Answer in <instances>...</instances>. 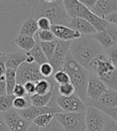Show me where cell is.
I'll return each instance as SVG.
<instances>
[{
	"instance_id": "1",
	"label": "cell",
	"mask_w": 117,
	"mask_h": 131,
	"mask_svg": "<svg viewBox=\"0 0 117 131\" xmlns=\"http://www.w3.org/2000/svg\"><path fill=\"white\" fill-rule=\"evenodd\" d=\"M103 47L92 36H84L72 42L69 52L82 67L91 71L90 64L96 57L103 53Z\"/></svg>"
},
{
	"instance_id": "2",
	"label": "cell",
	"mask_w": 117,
	"mask_h": 131,
	"mask_svg": "<svg viewBox=\"0 0 117 131\" xmlns=\"http://www.w3.org/2000/svg\"><path fill=\"white\" fill-rule=\"evenodd\" d=\"M36 20L46 18L53 25L68 26L72 21L66 10L63 1H36L34 3L32 16Z\"/></svg>"
},
{
	"instance_id": "3",
	"label": "cell",
	"mask_w": 117,
	"mask_h": 131,
	"mask_svg": "<svg viewBox=\"0 0 117 131\" xmlns=\"http://www.w3.org/2000/svg\"><path fill=\"white\" fill-rule=\"evenodd\" d=\"M55 118L59 122L64 131H87L85 113H58Z\"/></svg>"
},
{
	"instance_id": "4",
	"label": "cell",
	"mask_w": 117,
	"mask_h": 131,
	"mask_svg": "<svg viewBox=\"0 0 117 131\" xmlns=\"http://www.w3.org/2000/svg\"><path fill=\"white\" fill-rule=\"evenodd\" d=\"M56 104L66 113H85L88 107L85 102L76 94L69 97L57 96Z\"/></svg>"
},
{
	"instance_id": "5",
	"label": "cell",
	"mask_w": 117,
	"mask_h": 131,
	"mask_svg": "<svg viewBox=\"0 0 117 131\" xmlns=\"http://www.w3.org/2000/svg\"><path fill=\"white\" fill-rule=\"evenodd\" d=\"M39 66L36 62H24L17 70V83L24 85L27 82H37L45 78L40 73Z\"/></svg>"
},
{
	"instance_id": "6",
	"label": "cell",
	"mask_w": 117,
	"mask_h": 131,
	"mask_svg": "<svg viewBox=\"0 0 117 131\" xmlns=\"http://www.w3.org/2000/svg\"><path fill=\"white\" fill-rule=\"evenodd\" d=\"M87 106L85 118L87 131H103L106 125L107 115L98 108Z\"/></svg>"
},
{
	"instance_id": "7",
	"label": "cell",
	"mask_w": 117,
	"mask_h": 131,
	"mask_svg": "<svg viewBox=\"0 0 117 131\" xmlns=\"http://www.w3.org/2000/svg\"><path fill=\"white\" fill-rule=\"evenodd\" d=\"M89 72L90 71L86 69H83L80 71L69 74L71 83L73 85L76 89V94L80 97L85 102V104L87 100V87Z\"/></svg>"
},
{
	"instance_id": "8",
	"label": "cell",
	"mask_w": 117,
	"mask_h": 131,
	"mask_svg": "<svg viewBox=\"0 0 117 131\" xmlns=\"http://www.w3.org/2000/svg\"><path fill=\"white\" fill-rule=\"evenodd\" d=\"M108 90L107 86L100 78H99L93 72H89L88 82L87 87V100L88 101H98L100 97Z\"/></svg>"
},
{
	"instance_id": "9",
	"label": "cell",
	"mask_w": 117,
	"mask_h": 131,
	"mask_svg": "<svg viewBox=\"0 0 117 131\" xmlns=\"http://www.w3.org/2000/svg\"><path fill=\"white\" fill-rule=\"evenodd\" d=\"M4 119L10 131H27L30 122L25 120L15 109L3 113Z\"/></svg>"
},
{
	"instance_id": "10",
	"label": "cell",
	"mask_w": 117,
	"mask_h": 131,
	"mask_svg": "<svg viewBox=\"0 0 117 131\" xmlns=\"http://www.w3.org/2000/svg\"><path fill=\"white\" fill-rule=\"evenodd\" d=\"M63 3L67 14L72 19L81 18L88 21L90 15L93 13L81 1H77V0H66V1H63Z\"/></svg>"
},
{
	"instance_id": "11",
	"label": "cell",
	"mask_w": 117,
	"mask_h": 131,
	"mask_svg": "<svg viewBox=\"0 0 117 131\" xmlns=\"http://www.w3.org/2000/svg\"><path fill=\"white\" fill-rule=\"evenodd\" d=\"M93 37L100 44L103 49L108 50L117 45V27L110 24L106 30L96 33Z\"/></svg>"
},
{
	"instance_id": "12",
	"label": "cell",
	"mask_w": 117,
	"mask_h": 131,
	"mask_svg": "<svg viewBox=\"0 0 117 131\" xmlns=\"http://www.w3.org/2000/svg\"><path fill=\"white\" fill-rule=\"evenodd\" d=\"M72 42H64L57 39V48L54 57L50 62L54 69V73L63 69V66L67 54L69 52Z\"/></svg>"
},
{
	"instance_id": "13",
	"label": "cell",
	"mask_w": 117,
	"mask_h": 131,
	"mask_svg": "<svg viewBox=\"0 0 117 131\" xmlns=\"http://www.w3.org/2000/svg\"><path fill=\"white\" fill-rule=\"evenodd\" d=\"M29 55V52L16 51L13 53L4 54L0 56V63L4 64L6 69L18 70L22 64L25 62Z\"/></svg>"
},
{
	"instance_id": "14",
	"label": "cell",
	"mask_w": 117,
	"mask_h": 131,
	"mask_svg": "<svg viewBox=\"0 0 117 131\" xmlns=\"http://www.w3.org/2000/svg\"><path fill=\"white\" fill-rule=\"evenodd\" d=\"M18 112L23 117L25 120H27L30 122H32L34 119L39 116H41L45 114H58L62 113L63 111L59 107H37L31 106L27 109H25L22 110H18Z\"/></svg>"
},
{
	"instance_id": "15",
	"label": "cell",
	"mask_w": 117,
	"mask_h": 131,
	"mask_svg": "<svg viewBox=\"0 0 117 131\" xmlns=\"http://www.w3.org/2000/svg\"><path fill=\"white\" fill-rule=\"evenodd\" d=\"M51 31L53 32L57 40L64 42H73L82 37L81 34L68 26L53 25L51 27Z\"/></svg>"
},
{
	"instance_id": "16",
	"label": "cell",
	"mask_w": 117,
	"mask_h": 131,
	"mask_svg": "<svg viewBox=\"0 0 117 131\" xmlns=\"http://www.w3.org/2000/svg\"><path fill=\"white\" fill-rule=\"evenodd\" d=\"M91 11L98 17L105 19L108 16L117 13V1L98 0Z\"/></svg>"
},
{
	"instance_id": "17",
	"label": "cell",
	"mask_w": 117,
	"mask_h": 131,
	"mask_svg": "<svg viewBox=\"0 0 117 131\" xmlns=\"http://www.w3.org/2000/svg\"><path fill=\"white\" fill-rule=\"evenodd\" d=\"M87 106H103L108 108H115L117 107V91L108 89L106 92L103 94L100 98L96 102L94 101H88L86 102Z\"/></svg>"
},
{
	"instance_id": "18",
	"label": "cell",
	"mask_w": 117,
	"mask_h": 131,
	"mask_svg": "<svg viewBox=\"0 0 117 131\" xmlns=\"http://www.w3.org/2000/svg\"><path fill=\"white\" fill-rule=\"evenodd\" d=\"M69 27L73 30L77 31L81 35L82 37L84 36H92L97 33L96 30L94 28L93 26L88 23L87 20L81 18H73Z\"/></svg>"
},
{
	"instance_id": "19",
	"label": "cell",
	"mask_w": 117,
	"mask_h": 131,
	"mask_svg": "<svg viewBox=\"0 0 117 131\" xmlns=\"http://www.w3.org/2000/svg\"><path fill=\"white\" fill-rule=\"evenodd\" d=\"M55 94V91L52 90L47 94L39 95V94H34L30 96V103L31 106H37V107H45L48 106L51 102L52 99L54 98Z\"/></svg>"
},
{
	"instance_id": "20",
	"label": "cell",
	"mask_w": 117,
	"mask_h": 131,
	"mask_svg": "<svg viewBox=\"0 0 117 131\" xmlns=\"http://www.w3.org/2000/svg\"><path fill=\"white\" fill-rule=\"evenodd\" d=\"M15 42L19 48L25 52H30L37 44L33 37L23 35H18L15 38Z\"/></svg>"
},
{
	"instance_id": "21",
	"label": "cell",
	"mask_w": 117,
	"mask_h": 131,
	"mask_svg": "<svg viewBox=\"0 0 117 131\" xmlns=\"http://www.w3.org/2000/svg\"><path fill=\"white\" fill-rule=\"evenodd\" d=\"M38 30L39 29L37 27V20L33 17H30L22 24L20 29V32H19V35L34 37V35L37 32Z\"/></svg>"
},
{
	"instance_id": "22",
	"label": "cell",
	"mask_w": 117,
	"mask_h": 131,
	"mask_svg": "<svg viewBox=\"0 0 117 131\" xmlns=\"http://www.w3.org/2000/svg\"><path fill=\"white\" fill-rule=\"evenodd\" d=\"M6 94L7 95H13L15 87L17 83V70L13 69H6Z\"/></svg>"
},
{
	"instance_id": "23",
	"label": "cell",
	"mask_w": 117,
	"mask_h": 131,
	"mask_svg": "<svg viewBox=\"0 0 117 131\" xmlns=\"http://www.w3.org/2000/svg\"><path fill=\"white\" fill-rule=\"evenodd\" d=\"M29 54L34 58V62L39 66H41L45 62H49L47 59V58L45 57L39 43H37L35 45V47L29 52Z\"/></svg>"
},
{
	"instance_id": "24",
	"label": "cell",
	"mask_w": 117,
	"mask_h": 131,
	"mask_svg": "<svg viewBox=\"0 0 117 131\" xmlns=\"http://www.w3.org/2000/svg\"><path fill=\"white\" fill-rule=\"evenodd\" d=\"M34 39L37 43L39 42H47L57 40L56 37L51 30H38L37 32L34 35Z\"/></svg>"
},
{
	"instance_id": "25",
	"label": "cell",
	"mask_w": 117,
	"mask_h": 131,
	"mask_svg": "<svg viewBox=\"0 0 117 131\" xmlns=\"http://www.w3.org/2000/svg\"><path fill=\"white\" fill-rule=\"evenodd\" d=\"M39 45H40L42 51L44 52L45 57L47 58L48 61L50 62L57 48V40L47 42H39Z\"/></svg>"
},
{
	"instance_id": "26",
	"label": "cell",
	"mask_w": 117,
	"mask_h": 131,
	"mask_svg": "<svg viewBox=\"0 0 117 131\" xmlns=\"http://www.w3.org/2000/svg\"><path fill=\"white\" fill-rule=\"evenodd\" d=\"M14 95H0V113H6L14 109Z\"/></svg>"
},
{
	"instance_id": "27",
	"label": "cell",
	"mask_w": 117,
	"mask_h": 131,
	"mask_svg": "<svg viewBox=\"0 0 117 131\" xmlns=\"http://www.w3.org/2000/svg\"><path fill=\"white\" fill-rule=\"evenodd\" d=\"M54 117H55V114H45L37 117L32 122L41 129L49 126L52 122V121L54 119Z\"/></svg>"
},
{
	"instance_id": "28",
	"label": "cell",
	"mask_w": 117,
	"mask_h": 131,
	"mask_svg": "<svg viewBox=\"0 0 117 131\" xmlns=\"http://www.w3.org/2000/svg\"><path fill=\"white\" fill-rule=\"evenodd\" d=\"M13 106L14 109L17 110H22L27 109L31 106L30 103V95H28L24 97H15L14 102H13Z\"/></svg>"
},
{
	"instance_id": "29",
	"label": "cell",
	"mask_w": 117,
	"mask_h": 131,
	"mask_svg": "<svg viewBox=\"0 0 117 131\" xmlns=\"http://www.w3.org/2000/svg\"><path fill=\"white\" fill-rule=\"evenodd\" d=\"M57 92L60 96L69 97L76 94V89L73 85L69 82L67 84L60 85L57 86Z\"/></svg>"
},
{
	"instance_id": "30",
	"label": "cell",
	"mask_w": 117,
	"mask_h": 131,
	"mask_svg": "<svg viewBox=\"0 0 117 131\" xmlns=\"http://www.w3.org/2000/svg\"><path fill=\"white\" fill-rule=\"evenodd\" d=\"M54 80L58 86L71 82L69 74L64 70H61L55 72L54 74Z\"/></svg>"
},
{
	"instance_id": "31",
	"label": "cell",
	"mask_w": 117,
	"mask_h": 131,
	"mask_svg": "<svg viewBox=\"0 0 117 131\" xmlns=\"http://www.w3.org/2000/svg\"><path fill=\"white\" fill-rule=\"evenodd\" d=\"M39 69H40V73L42 77L46 78V79L51 78V76L54 74V69L50 62L43 63L39 67Z\"/></svg>"
},
{
	"instance_id": "32",
	"label": "cell",
	"mask_w": 117,
	"mask_h": 131,
	"mask_svg": "<svg viewBox=\"0 0 117 131\" xmlns=\"http://www.w3.org/2000/svg\"><path fill=\"white\" fill-rule=\"evenodd\" d=\"M41 131H64V129L59 123V122L54 117V119L52 121L49 126L44 128H41Z\"/></svg>"
},
{
	"instance_id": "33",
	"label": "cell",
	"mask_w": 117,
	"mask_h": 131,
	"mask_svg": "<svg viewBox=\"0 0 117 131\" xmlns=\"http://www.w3.org/2000/svg\"><path fill=\"white\" fill-rule=\"evenodd\" d=\"M37 27L38 29L41 30H51V27L53 24L51 23V22L46 18H39L37 20Z\"/></svg>"
},
{
	"instance_id": "34",
	"label": "cell",
	"mask_w": 117,
	"mask_h": 131,
	"mask_svg": "<svg viewBox=\"0 0 117 131\" xmlns=\"http://www.w3.org/2000/svg\"><path fill=\"white\" fill-rule=\"evenodd\" d=\"M96 108H98L103 113H105L107 116H108L110 118H112V120L117 122V107L108 108V107H103V106H97Z\"/></svg>"
},
{
	"instance_id": "35",
	"label": "cell",
	"mask_w": 117,
	"mask_h": 131,
	"mask_svg": "<svg viewBox=\"0 0 117 131\" xmlns=\"http://www.w3.org/2000/svg\"><path fill=\"white\" fill-rule=\"evenodd\" d=\"M106 54L109 57L110 60L112 61L114 67L117 69V45L114 46L113 47L107 50Z\"/></svg>"
},
{
	"instance_id": "36",
	"label": "cell",
	"mask_w": 117,
	"mask_h": 131,
	"mask_svg": "<svg viewBox=\"0 0 117 131\" xmlns=\"http://www.w3.org/2000/svg\"><path fill=\"white\" fill-rule=\"evenodd\" d=\"M13 95L16 97H24L28 96L27 91L25 90L24 85L22 84H17L16 86L15 87L14 90V93H13Z\"/></svg>"
},
{
	"instance_id": "37",
	"label": "cell",
	"mask_w": 117,
	"mask_h": 131,
	"mask_svg": "<svg viewBox=\"0 0 117 131\" xmlns=\"http://www.w3.org/2000/svg\"><path fill=\"white\" fill-rule=\"evenodd\" d=\"M103 131H117V122L107 116L106 125Z\"/></svg>"
},
{
	"instance_id": "38",
	"label": "cell",
	"mask_w": 117,
	"mask_h": 131,
	"mask_svg": "<svg viewBox=\"0 0 117 131\" xmlns=\"http://www.w3.org/2000/svg\"><path fill=\"white\" fill-rule=\"evenodd\" d=\"M25 90L27 91L28 95H34L36 93V82H27L24 84Z\"/></svg>"
},
{
	"instance_id": "39",
	"label": "cell",
	"mask_w": 117,
	"mask_h": 131,
	"mask_svg": "<svg viewBox=\"0 0 117 131\" xmlns=\"http://www.w3.org/2000/svg\"><path fill=\"white\" fill-rule=\"evenodd\" d=\"M0 131H10L4 119L3 113H0Z\"/></svg>"
},
{
	"instance_id": "40",
	"label": "cell",
	"mask_w": 117,
	"mask_h": 131,
	"mask_svg": "<svg viewBox=\"0 0 117 131\" xmlns=\"http://www.w3.org/2000/svg\"><path fill=\"white\" fill-rule=\"evenodd\" d=\"M0 95H7V94H6V84L5 77L0 78Z\"/></svg>"
},
{
	"instance_id": "41",
	"label": "cell",
	"mask_w": 117,
	"mask_h": 131,
	"mask_svg": "<svg viewBox=\"0 0 117 131\" xmlns=\"http://www.w3.org/2000/svg\"><path fill=\"white\" fill-rule=\"evenodd\" d=\"M105 20L107 22H108L110 24L114 25L115 27H117V13H115V14H112L111 15L108 16Z\"/></svg>"
},
{
	"instance_id": "42",
	"label": "cell",
	"mask_w": 117,
	"mask_h": 131,
	"mask_svg": "<svg viewBox=\"0 0 117 131\" xmlns=\"http://www.w3.org/2000/svg\"><path fill=\"white\" fill-rule=\"evenodd\" d=\"M81 2L90 10L94 7V6L96 5V0H81Z\"/></svg>"
},
{
	"instance_id": "43",
	"label": "cell",
	"mask_w": 117,
	"mask_h": 131,
	"mask_svg": "<svg viewBox=\"0 0 117 131\" xmlns=\"http://www.w3.org/2000/svg\"><path fill=\"white\" fill-rule=\"evenodd\" d=\"M6 72V68L5 67V65L0 63V78H3L5 77Z\"/></svg>"
},
{
	"instance_id": "44",
	"label": "cell",
	"mask_w": 117,
	"mask_h": 131,
	"mask_svg": "<svg viewBox=\"0 0 117 131\" xmlns=\"http://www.w3.org/2000/svg\"><path fill=\"white\" fill-rule=\"evenodd\" d=\"M27 131H41V129L39 127H37L35 124H34L33 122H31L28 129H27Z\"/></svg>"
},
{
	"instance_id": "45",
	"label": "cell",
	"mask_w": 117,
	"mask_h": 131,
	"mask_svg": "<svg viewBox=\"0 0 117 131\" xmlns=\"http://www.w3.org/2000/svg\"><path fill=\"white\" fill-rule=\"evenodd\" d=\"M25 62H27V63H34V62H34V58L29 54V55H28V57H27V61H25Z\"/></svg>"
},
{
	"instance_id": "46",
	"label": "cell",
	"mask_w": 117,
	"mask_h": 131,
	"mask_svg": "<svg viewBox=\"0 0 117 131\" xmlns=\"http://www.w3.org/2000/svg\"><path fill=\"white\" fill-rule=\"evenodd\" d=\"M4 54H5V53H3L2 51H0V56H3V55Z\"/></svg>"
}]
</instances>
